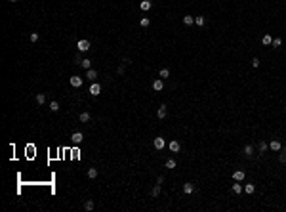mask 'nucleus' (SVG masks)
Listing matches in <instances>:
<instances>
[{"label":"nucleus","mask_w":286,"mask_h":212,"mask_svg":"<svg viewBox=\"0 0 286 212\" xmlns=\"http://www.w3.org/2000/svg\"><path fill=\"white\" fill-rule=\"evenodd\" d=\"M151 0H141V4H139V8L143 10V12H147V10H151Z\"/></svg>","instance_id":"6e6552de"},{"label":"nucleus","mask_w":286,"mask_h":212,"mask_svg":"<svg viewBox=\"0 0 286 212\" xmlns=\"http://www.w3.org/2000/svg\"><path fill=\"white\" fill-rule=\"evenodd\" d=\"M166 168H176V161H174V159H168V161H166Z\"/></svg>","instance_id":"c85d7f7f"},{"label":"nucleus","mask_w":286,"mask_h":212,"mask_svg":"<svg viewBox=\"0 0 286 212\" xmlns=\"http://www.w3.org/2000/svg\"><path fill=\"white\" fill-rule=\"evenodd\" d=\"M88 178H90V180H95V178H97V170H95V168H88Z\"/></svg>","instance_id":"ddd939ff"},{"label":"nucleus","mask_w":286,"mask_h":212,"mask_svg":"<svg viewBox=\"0 0 286 212\" xmlns=\"http://www.w3.org/2000/svg\"><path fill=\"white\" fill-rule=\"evenodd\" d=\"M195 23L198 25V27H202V25H204V17H202V15H196V17H195Z\"/></svg>","instance_id":"b1692460"},{"label":"nucleus","mask_w":286,"mask_h":212,"mask_svg":"<svg viewBox=\"0 0 286 212\" xmlns=\"http://www.w3.org/2000/svg\"><path fill=\"white\" fill-rule=\"evenodd\" d=\"M86 77H88V80H95V79H97V71L88 69V71H86Z\"/></svg>","instance_id":"9d476101"},{"label":"nucleus","mask_w":286,"mask_h":212,"mask_svg":"<svg viewBox=\"0 0 286 212\" xmlns=\"http://www.w3.org/2000/svg\"><path fill=\"white\" fill-rule=\"evenodd\" d=\"M88 92H90L92 96H99V94H101V86H99L97 82H94V84L90 86V90H88Z\"/></svg>","instance_id":"7ed1b4c3"},{"label":"nucleus","mask_w":286,"mask_h":212,"mask_svg":"<svg viewBox=\"0 0 286 212\" xmlns=\"http://www.w3.org/2000/svg\"><path fill=\"white\" fill-rule=\"evenodd\" d=\"M38 40V32H31V42H37Z\"/></svg>","instance_id":"2f4dec72"},{"label":"nucleus","mask_w":286,"mask_h":212,"mask_svg":"<svg viewBox=\"0 0 286 212\" xmlns=\"http://www.w3.org/2000/svg\"><path fill=\"white\" fill-rule=\"evenodd\" d=\"M244 191H246L248 195H252V193L256 191V185H254V184H246V185H244Z\"/></svg>","instance_id":"f8f14e48"},{"label":"nucleus","mask_w":286,"mask_h":212,"mask_svg":"<svg viewBox=\"0 0 286 212\" xmlns=\"http://www.w3.org/2000/svg\"><path fill=\"white\" fill-rule=\"evenodd\" d=\"M242 189H244V187H242L241 184H233V191H235V193H241Z\"/></svg>","instance_id":"bb28decb"},{"label":"nucleus","mask_w":286,"mask_h":212,"mask_svg":"<svg viewBox=\"0 0 286 212\" xmlns=\"http://www.w3.org/2000/svg\"><path fill=\"white\" fill-rule=\"evenodd\" d=\"M141 27H149V17H143V19H141Z\"/></svg>","instance_id":"7c9ffc66"},{"label":"nucleus","mask_w":286,"mask_h":212,"mask_svg":"<svg viewBox=\"0 0 286 212\" xmlns=\"http://www.w3.org/2000/svg\"><path fill=\"white\" fill-rule=\"evenodd\" d=\"M12 2H17V0H12Z\"/></svg>","instance_id":"e433bc0d"},{"label":"nucleus","mask_w":286,"mask_h":212,"mask_svg":"<svg viewBox=\"0 0 286 212\" xmlns=\"http://www.w3.org/2000/svg\"><path fill=\"white\" fill-rule=\"evenodd\" d=\"M37 102L40 103V105H44V103H46V96H44V94H38V96H37Z\"/></svg>","instance_id":"a878e982"},{"label":"nucleus","mask_w":286,"mask_h":212,"mask_svg":"<svg viewBox=\"0 0 286 212\" xmlns=\"http://www.w3.org/2000/svg\"><path fill=\"white\" fill-rule=\"evenodd\" d=\"M50 111H54V113H55V111H59V103L57 102H52L50 103Z\"/></svg>","instance_id":"cd10ccee"},{"label":"nucleus","mask_w":286,"mask_h":212,"mask_svg":"<svg viewBox=\"0 0 286 212\" xmlns=\"http://www.w3.org/2000/svg\"><path fill=\"white\" fill-rule=\"evenodd\" d=\"M269 147H271L273 151H280V147H282V145H280V142H278V139H273V142L269 143Z\"/></svg>","instance_id":"0eeeda50"},{"label":"nucleus","mask_w":286,"mask_h":212,"mask_svg":"<svg viewBox=\"0 0 286 212\" xmlns=\"http://www.w3.org/2000/svg\"><path fill=\"white\" fill-rule=\"evenodd\" d=\"M252 67H259V59H258V57H254V59H252Z\"/></svg>","instance_id":"473e14b6"},{"label":"nucleus","mask_w":286,"mask_h":212,"mask_svg":"<svg viewBox=\"0 0 286 212\" xmlns=\"http://www.w3.org/2000/svg\"><path fill=\"white\" fill-rule=\"evenodd\" d=\"M153 145H154V149H164V138H154Z\"/></svg>","instance_id":"39448f33"},{"label":"nucleus","mask_w":286,"mask_h":212,"mask_svg":"<svg viewBox=\"0 0 286 212\" xmlns=\"http://www.w3.org/2000/svg\"><path fill=\"white\" fill-rule=\"evenodd\" d=\"M84 210H88V212L94 210V201H90V199H88L86 203H84Z\"/></svg>","instance_id":"f3484780"},{"label":"nucleus","mask_w":286,"mask_h":212,"mask_svg":"<svg viewBox=\"0 0 286 212\" xmlns=\"http://www.w3.org/2000/svg\"><path fill=\"white\" fill-rule=\"evenodd\" d=\"M82 139H84V136H82V132H74V134H73V143H80Z\"/></svg>","instance_id":"9b49d317"},{"label":"nucleus","mask_w":286,"mask_h":212,"mask_svg":"<svg viewBox=\"0 0 286 212\" xmlns=\"http://www.w3.org/2000/svg\"><path fill=\"white\" fill-rule=\"evenodd\" d=\"M183 23L185 25H193L195 23V17H193V15H185V17H183Z\"/></svg>","instance_id":"4468645a"},{"label":"nucleus","mask_w":286,"mask_h":212,"mask_svg":"<svg viewBox=\"0 0 286 212\" xmlns=\"http://www.w3.org/2000/svg\"><path fill=\"white\" fill-rule=\"evenodd\" d=\"M244 155L246 157H252V155H254V147H252V145H246L244 147Z\"/></svg>","instance_id":"2eb2a0df"},{"label":"nucleus","mask_w":286,"mask_h":212,"mask_svg":"<svg viewBox=\"0 0 286 212\" xmlns=\"http://www.w3.org/2000/svg\"><path fill=\"white\" fill-rule=\"evenodd\" d=\"M151 195H153V197H159V195H160V184H159V182H156V185L153 187V193H151Z\"/></svg>","instance_id":"a211bd4d"},{"label":"nucleus","mask_w":286,"mask_h":212,"mask_svg":"<svg viewBox=\"0 0 286 212\" xmlns=\"http://www.w3.org/2000/svg\"><path fill=\"white\" fill-rule=\"evenodd\" d=\"M162 88H164V82H162V80H154V82H153V90H154V92H160V90H162Z\"/></svg>","instance_id":"423d86ee"},{"label":"nucleus","mask_w":286,"mask_h":212,"mask_svg":"<svg viewBox=\"0 0 286 212\" xmlns=\"http://www.w3.org/2000/svg\"><path fill=\"white\" fill-rule=\"evenodd\" d=\"M90 120V113H80V122H88Z\"/></svg>","instance_id":"393cba45"},{"label":"nucleus","mask_w":286,"mask_h":212,"mask_svg":"<svg viewBox=\"0 0 286 212\" xmlns=\"http://www.w3.org/2000/svg\"><path fill=\"white\" fill-rule=\"evenodd\" d=\"M159 77H160V79H168V77H170V71L168 69H160Z\"/></svg>","instance_id":"aec40b11"},{"label":"nucleus","mask_w":286,"mask_h":212,"mask_svg":"<svg viewBox=\"0 0 286 212\" xmlns=\"http://www.w3.org/2000/svg\"><path fill=\"white\" fill-rule=\"evenodd\" d=\"M183 191H185V193H193V191H195V185L193 184H185L183 185Z\"/></svg>","instance_id":"dca6fc26"},{"label":"nucleus","mask_w":286,"mask_h":212,"mask_svg":"<svg viewBox=\"0 0 286 212\" xmlns=\"http://www.w3.org/2000/svg\"><path fill=\"white\" fill-rule=\"evenodd\" d=\"M116 73H118V75H124V65H118V69H116Z\"/></svg>","instance_id":"f704fd0d"},{"label":"nucleus","mask_w":286,"mask_h":212,"mask_svg":"<svg viewBox=\"0 0 286 212\" xmlns=\"http://www.w3.org/2000/svg\"><path fill=\"white\" fill-rule=\"evenodd\" d=\"M76 48H78V52H88V50H90V42H88V40H78Z\"/></svg>","instance_id":"f03ea898"},{"label":"nucleus","mask_w":286,"mask_h":212,"mask_svg":"<svg viewBox=\"0 0 286 212\" xmlns=\"http://www.w3.org/2000/svg\"><path fill=\"white\" fill-rule=\"evenodd\" d=\"M78 153H80L78 149H73V157H74V159H78Z\"/></svg>","instance_id":"c9c22d12"},{"label":"nucleus","mask_w":286,"mask_h":212,"mask_svg":"<svg viewBox=\"0 0 286 212\" xmlns=\"http://www.w3.org/2000/svg\"><path fill=\"white\" fill-rule=\"evenodd\" d=\"M261 42H263L265 46H269V44H271V42H273V38H271V35H265V37H263V38H261Z\"/></svg>","instance_id":"4be33fe9"},{"label":"nucleus","mask_w":286,"mask_h":212,"mask_svg":"<svg viewBox=\"0 0 286 212\" xmlns=\"http://www.w3.org/2000/svg\"><path fill=\"white\" fill-rule=\"evenodd\" d=\"M267 147H269V145H267V143H265V142H259V145H258L259 153H265V151H267Z\"/></svg>","instance_id":"412c9836"},{"label":"nucleus","mask_w":286,"mask_h":212,"mask_svg":"<svg viewBox=\"0 0 286 212\" xmlns=\"http://www.w3.org/2000/svg\"><path fill=\"white\" fill-rule=\"evenodd\" d=\"M271 44H273V48H278V46L282 44V40H280V38H273V42H271Z\"/></svg>","instance_id":"c756f323"},{"label":"nucleus","mask_w":286,"mask_h":212,"mask_svg":"<svg viewBox=\"0 0 286 212\" xmlns=\"http://www.w3.org/2000/svg\"><path fill=\"white\" fill-rule=\"evenodd\" d=\"M168 147H170V151H172V153H177V151H179V142H176V139H174V142H170Z\"/></svg>","instance_id":"1a4fd4ad"},{"label":"nucleus","mask_w":286,"mask_h":212,"mask_svg":"<svg viewBox=\"0 0 286 212\" xmlns=\"http://www.w3.org/2000/svg\"><path fill=\"white\" fill-rule=\"evenodd\" d=\"M156 115H159V119H164V117H166V107H159V113H156Z\"/></svg>","instance_id":"5701e85b"},{"label":"nucleus","mask_w":286,"mask_h":212,"mask_svg":"<svg viewBox=\"0 0 286 212\" xmlns=\"http://www.w3.org/2000/svg\"><path fill=\"white\" fill-rule=\"evenodd\" d=\"M69 82H71V86H73V88H80V86H82V77L73 75V77L69 79Z\"/></svg>","instance_id":"f257e3e1"},{"label":"nucleus","mask_w":286,"mask_h":212,"mask_svg":"<svg viewBox=\"0 0 286 212\" xmlns=\"http://www.w3.org/2000/svg\"><path fill=\"white\" fill-rule=\"evenodd\" d=\"M80 65H82V67H84L86 71H88V69H92V61H90V59H82V61H80Z\"/></svg>","instance_id":"6ab92c4d"},{"label":"nucleus","mask_w":286,"mask_h":212,"mask_svg":"<svg viewBox=\"0 0 286 212\" xmlns=\"http://www.w3.org/2000/svg\"><path fill=\"white\" fill-rule=\"evenodd\" d=\"M244 178H246V172L244 170H236L235 174H233V180H235V182H242Z\"/></svg>","instance_id":"20e7f679"},{"label":"nucleus","mask_w":286,"mask_h":212,"mask_svg":"<svg viewBox=\"0 0 286 212\" xmlns=\"http://www.w3.org/2000/svg\"><path fill=\"white\" fill-rule=\"evenodd\" d=\"M278 159H280V162H286V149H284V153H280V157Z\"/></svg>","instance_id":"72a5a7b5"}]
</instances>
